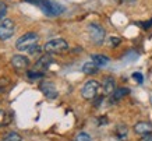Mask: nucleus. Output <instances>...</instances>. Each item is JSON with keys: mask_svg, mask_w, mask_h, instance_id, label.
Here are the masks:
<instances>
[{"mask_svg": "<svg viewBox=\"0 0 152 141\" xmlns=\"http://www.w3.org/2000/svg\"><path fill=\"white\" fill-rule=\"evenodd\" d=\"M38 39H39V37H38L37 32H27V34H24V35H21V37L17 39V42H15V48L18 50H21V52H25V50H29L32 46L37 45Z\"/></svg>", "mask_w": 152, "mask_h": 141, "instance_id": "1", "label": "nucleus"}, {"mask_svg": "<svg viewBox=\"0 0 152 141\" xmlns=\"http://www.w3.org/2000/svg\"><path fill=\"white\" fill-rule=\"evenodd\" d=\"M43 49L46 53H61L69 49V43L63 38H55V39L48 41L43 46Z\"/></svg>", "mask_w": 152, "mask_h": 141, "instance_id": "2", "label": "nucleus"}, {"mask_svg": "<svg viewBox=\"0 0 152 141\" xmlns=\"http://www.w3.org/2000/svg\"><path fill=\"white\" fill-rule=\"evenodd\" d=\"M37 4L41 7V10L48 15H59L63 13V6L57 4L52 0H37Z\"/></svg>", "mask_w": 152, "mask_h": 141, "instance_id": "3", "label": "nucleus"}, {"mask_svg": "<svg viewBox=\"0 0 152 141\" xmlns=\"http://www.w3.org/2000/svg\"><path fill=\"white\" fill-rule=\"evenodd\" d=\"M99 88H101V84H99V82L95 81V80H89V81H87L84 84L83 90H81V95H83L84 99L91 101L98 95Z\"/></svg>", "mask_w": 152, "mask_h": 141, "instance_id": "4", "label": "nucleus"}, {"mask_svg": "<svg viewBox=\"0 0 152 141\" xmlns=\"http://www.w3.org/2000/svg\"><path fill=\"white\" fill-rule=\"evenodd\" d=\"M88 32H89V37L96 45H102L103 39H105V29L98 25V24H89L88 25Z\"/></svg>", "mask_w": 152, "mask_h": 141, "instance_id": "5", "label": "nucleus"}, {"mask_svg": "<svg viewBox=\"0 0 152 141\" xmlns=\"http://www.w3.org/2000/svg\"><path fill=\"white\" fill-rule=\"evenodd\" d=\"M14 21L11 18H3L0 23V39L6 41L14 34Z\"/></svg>", "mask_w": 152, "mask_h": 141, "instance_id": "6", "label": "nucleus"}, {"mask_svg": "<svg viewBox=\"0 0 152 141\" xmlns=\"http://www.w3.org/2000/svg\"><path fill=\"white\" fill-rule=\"evenodd\" d=\"M134 133L138 136H148L152 134V123L151 122H138L134 124Z\"/></svg>", "mask_w": 152, "mask_h": 141, "instance_id": "7", "label": "nucleus"}, {"mask_svg": "<svg viewBox=\"0 0 152 141\" xmlns=\"http://www.w3.org/2000/svg\"><path fill=\"white\" fill-rule=\"evenodd\" d=\"M41 91L46 95V98L49 99H56L57 98V90H56V87L53 82L50 81H43L41 84Z\"/></svg>", "mask_w": 152, "mask_h": 141, "instance_id": "8", "label": "nucleus"}, {"mask_svg": "<svg viewBox=\"0 0 152 141\" xmlns=\"http://www.w3.org/2000/svg\"><path fill=\"white\" fill-rule=\"evenodd\" d=\"M102 90H103V94L105 95H112L113 92L116 91V81L113 77H105L103 82H102Z\"/></svg>", "mask_w": 152, "mask_h": 141, "instance_id": "9", "label": "nucleus"}, {"mask_svg": "<svg viewBox=\"0 0 152 141\" xmlns=\"http://www.w3.org/2000/svg\"><path fill=\"white\" fill-rule=\"evenodd\" d=\"M11 64H13L14 68L21 70V68H27L29 66V60H28V57H25L23 55H15L11 59Z\"/></svg>", "mask_w": 152, "mask_h": 141, "instance_id": "10", "label": "nucleus"}, {"mask_svg": "<svg viewBox=\"0 0 152 141\" xmlns=\"http://www.w3.org/2000/svg\"><path fill=\"white\" fill-rule=\"evenodd\" d=\"M53 63V59H52V56L48 53V55H43L39 57V60L37 62V64H35V68L37 70H41V71H43V70H46V68H49V66Z\"/></svg>", "mask_w": 152, "mask_h": 141, "instance_id": "11", "label": "nucleus"}, {"mask_svg": "<svg viewBox=\"0 0 152 141\" xmlns=\"http://www.w3.org/2000/svg\"><path fill=\"white\" fill-rule=\"evenodd\" d=\"M130 94V90L126 88V87H121V88H116V91L112 94V102H117V101L123 99L126 95Z\"/></svg>", "mask_w": 152, "mask_h": 141, "instance_id": "12", "label": "nucleus"}, {"mask_svg": "<svg viewBox=\"0 0 152 141\" xmlns=\"http://www.w3.org/2000/svg\"><path fill=\"white\" fill-rule=\"evenodd\" d=\"M91 59H92V62L96 64L98 67L106 66V64L109 63V59H107L106 56H103V55H99V53H94V55L91 56Z\"/></svg>", "mask_w": 152, "mask_h": 141, "instance_id": "13", "label": "nucleus"}, {"mask_svg": "<svg viewBox=\"0 0 152 141\" xmlns=\"http://www.w3.org/2000/svg\"><path fill=\"white\" fill-rule=\"evenodd\" d=\"M98 66L95 63H94V62H88V63H85L83 66V71L85 74H88V76H91V74H95L98 71Z\"/></svg>", "mask_w": 152, "mask_h": 141, "instance_id": "14", "label": "nucleus"}, {"mask_svg": "<svg viewBox=\"0 0 152 141\" xmlns=\"http://www.w3.org/2000/svg\"><path fill=\"white\" fill-rule=\"evenodd\" d=\"M127 133H129V129L123 126V124H120L119 127L116 129V136L119 137L120 140H126L127 138Z\"/></svg>", "mask_w": 152, "mask_h": 141, "instance_id": "15", "label": "nucleus"}, {"mask_svg": "<svg viewBox=\"0 0 152 141\" xmlns=\"http://www.w3.org/2000/svg\"><path fill=\"white\" fill-rule=\"evenodd\" d=\"M1 141H21V136L15 131H10L1 138Z\"/></svg>", "mask_w": 152, "mask_h": 141, "instance_id": "16", "label": "nucleus"}, {"mask_svg": "<svg viewBox=\"0 0 152 141\" xmlns=\"http://www.w3.org/2000/svg\"><path fill=\"white\" fill-rule=\"evenodd\" d=\"M7 123H9V116L6 115V112L3 109H0V127L6 126Z\"/></svg>", "mask_w": 152, "mask_h": 141, "instance_id": "17", "label": "nucleus"}, {"mask_svg": "<svg viewBox=\"0 0 152 141\" xmlns=\"http://www.w3.org/2000/svg\"><path fill=\"white\" fill-rule=\"evenodd\" d=\"M75 141H92V140H91L89 134H87V133H78L75 136Z\"/></svg>", "mask_w": 152, "mask_h": 141, "instance_id": "18", "label": "nucleus"}, {"mask_svg": "<svg viewBox=\"0 0 152 141\" xmlns=\"http://www.w3.org/2000/svg\"><path fill=\"white\" fill-rule=\"evenodd\" d=\"M27 76L31 78V80H37V78L42 77V76H43V73H42V71H31V70H29V71L27 73Z\"/></svg>", "mask_w": 152, "mask_h": 141, "instance_id": "19", "label": "nucleus"}, {"mask_svg": "<svg viewBox=\"0 0 152 141\" xmlns=\"http://www.w3.org/2000/svg\"><path fill=\"white\" fill-rule=\"evenodd\" d=\"M6 13H7V4L0 0V18H4Z\"/></svg>", "mask_w": 152, "mask_h": 141, "instance_id": "20", "label": "nucleus"}, {"mask_svg": "<svg viewBox=\"0 0 152 141\" xmlns=\"http://www.w3.org/2000/svg\"><path fill=\"white\" fill-rule=\"evenodd\" d=\"M109 42H110V46H119L120 43H121V39H120L119 37H110L109 38Z\"/></svg>", "mask_w": 152, "mask_h": 141, "instance_id": "21", "label": "nucleus"}, {"mask_svg": "<svg viewBox=\"0 0 152 141\" xmlns=\"http://www.w3.org/2000/svg\"><path fill=\"white\" fill-rule=\"evenodd\" d=\"M133 78H134V81H137L138 84H141L144 81V77L141 73H133Z\"/></svg>", "mask_w": 152, "mask_h": 141, "instance_id": "22", "label": "nucleus"}, {"mask_svg": "<svg viewBox=\"0 0 152 141\" xmlns=\"http://www.w3.org/2000/svg\"><path fill=\"white\" fill-rule=\"evenodd\" d=\"M39 52H41V48L38 46V43L35 46H32L31 49L28 50V53H29V55H35V53H39Z\"/></svg>", "mask_w": 152, "mask_h": 141, "instance_id": "23", "label": "nucleus"}, {"mask_svg": "<svg viewBox=\"0 0 152 141\" xmlns=\"http://www.w3.org/2000/svg\"><path fill=\"white\" fill-rule=\"evenodd\" d=\"M141 141H152V134H148V136L142 137V138H141Z\"/></svg>", "mask_w": 152, "mask_h": 141, "instance_id": "24", "label": "nucleus"}, {"mask_svg": "<svg viewBox=\"0 0 152 141\" xmlns=\"http://www.w3.org/2000/svg\"><path fill=\"white\" fill-rule=\"evenodd\" d=\"M119 1H121V3H133L134 0H119Z\"/></svg>", "mask_w": 152, "mask_h": 141, "instance_id": "25", "label": "nucleus"}, {"mask_svg": "<svg viewBox=\"0 0 152 141\" xmlns=\"http://www.w3.org/2000/svg\"><path fill=\"white\" fill-rule=\"evenodd\" d=\"M3 90V84H1V81H0V91Z\"/></svg>", "mask_w": 152, "mask_h": 141, "instance_id": "26", "label": "nucleus"}]
</instances>
